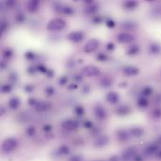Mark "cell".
Instances as JSON below:
<instances>
[{
  "label": "cell",
  "mask_w": 161,
  "mask_h": 161,
  "mask_svg": "<svg viewBox=\"0 0 161 161\" xmlns=\"http://www.w3.org/2000/svg\"><path fill=\"white\" fill-rule=\"evenodd\" d=\"M65 26H66V23L63 19L56 18L49 22V24L47 26V29L50 31H59L63 29L65 27Z\"/></svg>",
  "instance_id": "cell-1"
},
{
  "label": "cell",
  "mask_w": 161,
  "mask_h": 161,
  "mask_svg": "<svg viewBox=\"0 0 161 161\" xmlns=\"http://www.w3.org/2000/svg\"><path fill=\"white\" fill-rule=\"evenodd\" d=\"M98 46H99L98 40L91 39L86 43L85 47H84V51H85L86 53H91V52H93V51H95L96 49H97Z\"/></svg>",
  "instance_id": "cell-2"
},
{
  "label": "cell",
  "mask_w": 161,
  "mask_h": 161,
  "mask_svg": "<svg viewBox=\"0 0 161 161\" xmlns=\"http://www.w3.org/2000/svg\"><path fill=\"white\" fill-rule=\"evenodd\" d=\"M99 73H100L99 69L96 66H93V65L86 66L82 70V74L87 75V76H95V75H99Z\"/></svg>",
  "instance_id": "cell-3"
},
{
  "label": "cell",
  "mask_w": 161,
  "mask_h": 161,
  "mask_svg": "<svg viewBox=\"0 0 161 161\" xmlns=\"http://www.w3.org/2000/svg\"><path fill=\"white\" fill-rule=\"evenodd\" d=\"M84 37V34L80 31H74L68 35V39L73 42H80Z\"/></svg>",
  "instance_id": "cell-4"
},
{
  "label": "cell",
  "mask_w": 161,
  "mask_h": 161,
  "mask_svg": "<svg viewBox=\"0 0 161 161\" xmlns=\"http://www.w3.org/2000/svg\"><path fill=\"white\" fill-rule=\"evenodd\" d=\"M16 140L13 139H7L5 142L3 143V149L5 151H11L13 149L15 148L16 146Z\"/></svg>",
  "instance_id": "cell-5"
},
{
  "label": "cell",
  "mask_w": 161,
  "mask_h": 161,
  "mask_svg": "<svg viewBox=\"0 0 161 161\" xmlns=\"http://www.w3.org/2000/svg\"><path fill=\"white\" fill-rule=\"evenodd\" d=\"M107 100L111 104H115L119 101V95L117 92L110 91L107 94Z\"/></svg>",
  "instance_id": "cell-6"
},
{
  "label": "cell",
  "mask_w": 161,
  "mask_h": 161,
  "mask_svg": "<svg viewBox=\"0 0 161 161\" xmlns=\"http://www.w3.org/2000/svg\"><path fill=\"white\" fill-rule=\"evenodd\" d=\"M132 40H133V37L127 33H122L118 36V41L120 43H129Z\"/></svg>",
  "instance_id": "cell-7"
},
{
  "label": "cell",
  "mask_w": 161,
  "mask_h": 161,
  "mask_svg": "<svg viewBox=\"0 0 161 161\" xmlns=\"http://www.w3.org/2000/svg\"><path fill=\"white\" fill-rule=\"evenodd\" d=\"M62 126L65 128V129H68V130H74L75 128L77 127V123H76L75 121H66V122H64Z\"/></svg>",
  "instance_id": "cell-8"
},
{
  "label": "cell",
  "mask_w": 161,
  "mask_h": 161,
  "mask_svg": "<svg viewBox=\"0 0 161 161\" xmlns=\"http://www.w3.org/2000/svg\"><path fill=\"white\" fill-rule=\"evenodd\" d=\"M95 114L97 115V117H99L100 119H104L107 115L106 111H105V109L101 106H97L95 107Z\"/></svg>",
  "instance_id": "cell-9"
},
{
  "label": "cell",
  "mask_w": 161,
  "mask_h": 161,
  "mask_svg": "<svg viewBox=\"0 0 161 161\" xmlns=\"http://www.w3.org/2000/svg\"><path fill=\"white\" fill-rule=\"evenodd\" d=\"M38 8H39V1H36V0L30 1L29 3V5H27V9H29L30 13H34V11L38 10Z\"/></svg>",
  "instance_id": "cell-10"
},
{
  "label": "cell",
  "mask_w": 161,
  "mask_h": 161,
  "mask_svg": "<svg viewBox=\"0 0 161 161\" xmlns=\"http://www.w3.org/2000/svg\"><path fill=\"white\" fill-rule=\"evenodd\" d=\"M123 73L125 75H133L136 73H138V69L133 68V67H125L123 69Z\"/></svg>",
  "instance_id": "cell-11"
},
{
  "label": "cell",
  "mask_w": 161,
  "mask_h": 161,
  "mask_svg": "<svg viewBox=\"0 0 161 161\" xmlns=\"http://www.w3.org/2000/svg\"><path fill=\"white\" fill-rule=\"evenodd\" d=\"M20 105V101H19V99L17 97H14V98H11L10 100V102H9V106L11 107V108H16V107H18V106Z\"/></svg>",
  "instance_id": "cell-12"
},
{
  "label": "cell",
  "mask_w": 161,
  "mask_h": 161,
  "mask_svg": "<svg viewBox=\"0 0 161 161\" xmlns=\"http://www.w3.org/2000/svg\"><path fill=\"white\" fill-rule=\"evenodd\" d=\"M75 112L78 115H82V113H83V108L81 107H75Z\"/></svg>",
  "instance_id": "cell-13"
},
{
  "label": "cell",
  "mask_w": 161,
  "mask_h": 161,
  "mask_svg": "<svg viewBox=\"0 0 161 161\" xmlns=\"http://www.w3.org/2000/svg\"><path fill=\"white\" fill-rule=\"evenodd\" d=\"M10 90V88L9 86H8V85H7V86H4V87L2 88V91H3L4 92H8Z\"/></svg>",
  "instance_id": "cell-14"
},
{
  "label": "cell",
  "mask_w": 161,
  "mask_h": 161,
  "mask_svg": "<svg viewBox=\"0 0 161 161\" xmlns=\"http://www.w3.org/2000/svg\"><path fill=\"white\" fill-rule=\"evenodd\" d=\"M107 59V57L106 56H104L103 54H100L99 56H98V59H100V60H102V61H104L105 59Z\"/></svg>",
  "instance_id": "cell-15"
},
{
  "label": "cell",
  "mask_w": 161,
  "mask_h": 161,
  "mask_svg": "<svg viewBox=\"0 0 161 161\" xmlns=\"http://www.w3.org/2000/svg\"><path fill=\"white\" fill-rule=\"evenodd\" d=\"M107 26H110V27H112V26H115V24H114V22H112V21H108V22H107Z\"/></svg>",
  "instance_id": "cell-16"
},
{
  "label": "cell",
  "mask_w": 161,
  "mask_h": 161,
  "mask_svg": "<svg viewBox=\"0 0 161 161\" xmlns=\"http://www.w3.org/2000/svg\"><path fill=\"white\" fill-rule=\"evenodd\" d=\"M107 48H108V49H113V48H114V46H113V44H112V43H109V44H108V46H107Z\"/></svg>",
  "instance_id": "cell-17"
}]
</instances>
